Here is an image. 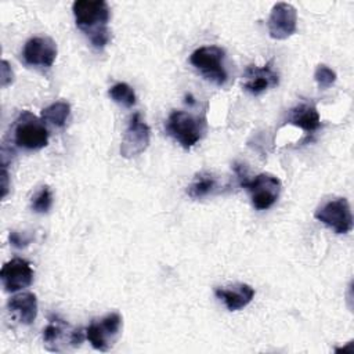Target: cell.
Returning a JSON list of instances; mask_svg holds the SVG:
<instances>
[{
	"mask_svg": "<svg viewBox=\"0 0 354 354\" xmlns=\"http://www.w3.org/2000/svg\"><path fill=\"white\" fill-rule=\"evenodd\" d=\"M53 205V194L48 185H43L32 198V209L36 213H47Z\"/></svg>",
	"mask_w": 354,
	"mask_h": 354,
	"instance_id": "20",
	"label": "cell"
},
{
	"mask_svg": "<svg viewBox=\"0 0 354 354\" xmlns=\"http://www.w3.org/2000/svg\"><path fill=\"white\" fill-rule=\"evenodd\" d=\"M288 123L300 127L306 133H314L319 129L321 119L313 102H301L289 111Z\"/></svg>",
	"mask_w": 354,
	"mask_h": 354,
	"instance_id": "16",
	"label": "cell"
},
{
	"mask_svg": "<svg viewBox=\"0 0 354 354\" xmlns=\"http://www.w3.org/2000/svg\"><path fill=\"white\" fill-rule=\"evenodd\" d=\"M242 188H246L250 194L254 209L267 210L278 201L282 184L277 176L260 173L254 178H249Z\"/></svg>",
	"mask_w": 354,
	"mask_h": 354,
	"instance_id": "8",
	"label": "cell"
},
{
	"mask_svg": "<svg viewBox=\"0 0 354 354\" xmlns=\"http://www.w3.org/2000/svg\"><path fill=\"white\" fill-rule=\"evenodd\" d=\"M8 239H10V243H11L14 248H18V249L25 248V246L30 242L29 238H26L25 235L19 234V232H17V231H11Z\"/></svg>",
	"mask_w": 354,
	"mask_h": 354,
	"instance_id": "23",
	"label": "cell"
},
{
	"mask_svg": "<svg viewBox=\"0 0 354 354\" xmlns=\"http://www.w3.org/2000/svg\"><path fill=\"white\" fill-rule=\"evenodd\" d=\"M279 83V76L272 68V61L263 66L249 65L243 72V88L245 91L259 95Z\"/></svg>",
	"mask_w": 354,
	"mask_h": 354,
	"instance_id": "12",
	"label": "cell"
},
{
	"mask_svg": "<svg viewBox=\"0 0 354 354\" xmlns=\"http://www.w3.org/2000/svg\"><path fill=\"white\" fill-rule=\"evenodd\" d=\"M336 77H337V76H336V72H335L332 68H329L328 65L321 64V65H318V66L315 68L314 79H315L318 87L322 88V90L329 88V87L336 82Z\"/></svg>",
	"mask_w": 354,
	"mask_h": 354,
	"instance_id": "21",
	"label": "cell"
},
{
	"mask_svg": "<svg viewBox=\"0 0 354 354\" xmlns=\"http://www.w3.org/2000/svg\"><path fill=\"white\" fill-rule=\"evenodd\" d=\"M109 97L119 105H123L126 108H131L136 104V93L134 90L123 82L115 83L109 90H108Z\"/></svg>",
	"mask_w": 354,
	"mask_h": 354,
	"instance_id": "19",
	"label": "cell"
},
{
	"mask_svg": "<svg viewBox=\"0 0 354 354\" xmlns=\"http://www.w3.org/2000/svg\"><path fill=\"white\" fill-rule=\"evenodd\" d=\"M76 26L88 37L91 46L102 50L111 40L108 22L111 10L104 0H76L72 4Z\"/></svg>",
	"mask_w": 354,
	"mask_h": 354,
	"instance_id": "1",
	"label": "cell"
},
{
	"mask_svg": "<svg viewBox=\"0 0 354 354\" xmlns=\"http://www.w3.org/2000/svg\"><path fill=\"white\" fill-rule=\"evenodd\" d=\"M14 142L29 151L41 149L48 142V130L41 119L29 111H24L15 120Z\"/></svg>",
	"mask_w": 354,
	"mask_h": 354,
	"instance_id": "4",
	"label": "cell"
},
{
	"mask_svg": "<svg viewBox=\"0 0 354 354\" xmlns=\"http://www.w3.org/2000/svg\"><path fill=\"white\" fill-rule=\"evenodd\" d=\"M314 217L335 234H347L353 228V214L346 198H333L317 207Z\"/></svg>",
	"mask_w": 354,
	"mask_h": 354,
	"instance_id": "6",
	"label": "cell"
},
{
	"mask_svg": "<svg viewBox=\"0 0 354 354\" xmlns=\"http://www.w3.org/2000/svg\"><path fill=\"white\" fill-rule=\"evenodd\" d=\"M268 33L275 40L290 37L297 28V11L289 3H277L268 17Z\"/></svg>",
	"mask_w": 354,
	"mask_h": 354,
	"instance_id": "10",
	"label": "cell"
},
{
	"mask_svg": "<svg viewBox=\"0 0 354 354\" xmlns=\"http://www.w3.org/2000/svg\"><path fill=\"white\" fill-rule=\"evenodd\" d=\"M14 80V72L11 69V65L8 64V61L3 59L1 61V66H0V84L1 87H7L12 83Z\"/></svg>",
	"mask_w": 354,
	"mask_h": 354,
	"instance_id": "22",
	"label": "cell"
},
{
	"mask_svg": "<svg viewBox=\"0 0 354 354\" xmlns=\"http://www.w3.org/2000/svg\"><path fill=\"white\" fill-rule=\"evenodd\" d=\"M71 115V105L65 101H57L41 111V120L55 127H64Z\"/></svg>",
	"mask_w": 354,
	"mask_h": 354,
	"instance_id": "18",
	"label": "cell"
},
{
	"mask_svg": "<svg viewBox=\"0 0 354 354\" xmlns=\"http://www.w3.org/2000/svg\"><path fill=\"white\" fill-rule=\"evenodd\" d=\"M166 133L184 149L194 147L206 131V116L185 111H173L166 120Z\"/></svg>",
	"mask_w": 354,
	"mask_h": 354,
	"instance_id": "2",
	"label": "cell"
},
{
	"mask_svg": "<svg viewBox=\"0 0 354 354\" xmlns=\"http://www.w3.org/2000/svg\"><path fill=\"white\" fill-rule=\"evenodd\" d=\"M151 141V130L149 126L141 119V115L136 112L124 130L122 144H120V155L123 158H134L142 153Z\"/></svg>",
	"mask_w": 354,
	"mask_h": 354,
	"instance_id": "9",
	"label": "cell"
},
{
	"mask_svg": "<svg viewBox=\"0 0 354 354\" xmlns=\"http://www.w3.org/2000/svg\"><path fill=\"white\" fill-rule=\"evenodd\" d=\"M224 61L225 51L218 46L199 47L189 57V62L201 72V75L216 86H224L228 80Z\"/></svg>",
	"mask_w": 354,
	"mask_h": 354,
	"instance_id": "3",
	"label": "cell"
},
{
	"mask_svg": "<svg viewBox=\"0 0 354 354\" xmlns=\"http://www.w3.org/2000/svg\"><path fill=\"white\" fill-rule=\"evenodd\" d=\"M86 336L82 328H73L59 318H51L43 329V343L48 351L59 353L68 348L79 347Z\"/></svg>",
	"mask_w": 354,
	"mask_h": 354,
	"instance_id": "5",
	"label": "cell"
},
{
	"mask_svg": "<svg viewBox=\"0 0 354 354\" xmlns=\"http://www.w3.org/2000/svg\"><path fill=\"white\" fill-rule=\"evenodd\" d=\"M214 295L225 304L230 311H238L253 300L254 289L248 283H234L230 286L217 288Z\"/></svg>",
	"mask_w": 354,
	"mask_h": 354,
	"instance_id": "15",
	"label": "cell"
},
{
	"mask_svg": "<svg viewBox=\"0 0 354 354\" xmlns=\"http://www.w3.org/2000/svg\"><path fill=\"white\" fill-rule=\"evenodd\" d=\"M8 192V173L6 170V165L3 163L1 167V198H6Z\"/></svg>",
	"mask_w": 354,
	"mask_h": 354,
	"instance_id": "24",
	"label": "cell"
},
{
	"mask_svg": "<svg viewBox=\"0 0 354 354\" xmlns=\"http://www.w3.org/2000/svg\"><path fill=\"white\" fill-rule=\"evenodd\" d=\"M122 317L119 313H109L100 319H94L86 328V337L98 351L111 350L120 336Z\"/></svg>",
	"mask_w": 354,
	"mask_h": 354,
	"instance_id": "7",
	"label": "cell"
},
{
	"mask_svg": "<svg viewBox=\"0 0 354 354\" xmlns=\"http://www.w3.org/2000/svg\"><path fill=\"white\" fill-rule=\"evenodd\" d=\"M1 283L6 292H17L28 288L33 281V270L24 259H12L7 261L0 271Z\"/></svg>",
	"mask_w": 354,
	"mask_h": 354,
	"instance_id": "13",
	"label": "cell"
},
{
	"mask_svg": "<svg viewBox=\"0 0 354 354\" xmlns=\"http://www.w3.org/2000/svg\"><path fill=\"white\" fill-rule=\"evenodd\" d=\"M220 189V181L212 171L202 170L195 174L189 185L187 187V194L192 199H201L212 195Z\"/></svg>",
	"mask_w": 354,
	"mask_h": 354,
	"instance_id": "17",
	"label": "cell"
},
{
	"mask_svg": "<svg viewBox=\"0 0 354 354\" xmlns=\"http://www.w3.org/2000/svg\"><path fill=\"white\" fill-rule=\"evenodd\" d=\"M11 317L22 325H30L37 317V297L32 292H24L12 296L7 303Z\"/></svg>",
	"mask_w": 354,
	"mask_h": 354,
	"instance_id": "14",
	"label": "cell"
},
{
	"mask_svg": "<svg viewBox=\"0 0 354 354\" xmlns=\"http://www.w3.org/2000/svg\"><path fill=\"white\" fill-rule=\"evenodd\" d=\"M22 58L26 65L50 68L57 58V44L51 37H32L24 46Z\"/></svg>",
	"mask_w": 354,
	"mask_h": 354,
	"instance_id": "11",
	"label": "cell"
}]
</instances>
